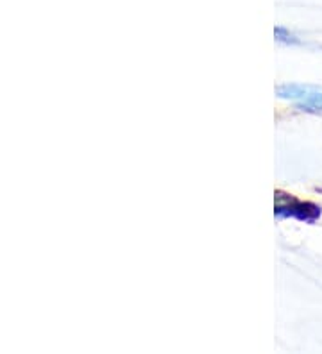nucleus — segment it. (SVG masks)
Segmentation results:
<instances>
[{
    "label": "nucleus",
    "instance_id": "nucleus-2",
    "mask_svg": "<svg viewBox=\"0 0 322 354\" xmlns=\"http://www.w3.org/2000/svg\"><path fill=\"white\" fill-rule=\"evenodd\" d=\"M281 99H290L303 111L322 113V90L308 84H279L276 88Z\"/></svg>",
    "mask_w": 322,
    "mask_h": 354
},
{
    "label": "nucleus",
    "instance_id": "nucleus-3",
    "mask_svg": "<svg viewBox=\"0 0 322 354\" xmlns=\"http://www.w3.org/2000/svg\"><path fill=\"white\" fill-rule=\"evenodd\" d=\"M274 35H276V39H278V41H283V44H288V45L299 44V39H297L292 32H288L287 29H283V27H276Z\"/></svg>",
    "mask_w": 322,
    "mask_h": 354
},
{
    "label": "nucleus",
    "instance_id": "nucleus-1",
    "mask_svg": "<svg viewBox=\"0 0 322 354\" xmlns=\"http://www.w3.org/2000/svg\"><path fill=\"white\" fill-rule=\"evenodd\" d=\"M274 215L276 218H296L312 224L321 216V206L314 203H303L283 192H278L274 197Z\"/></svg>",
    "mask_w": 322,
    "mask_h": 354
}]
</instances>
